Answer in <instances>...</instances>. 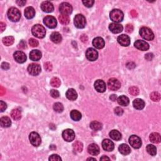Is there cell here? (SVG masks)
I'll return each instance as SVG.
<instances>
[{
  "mask_svg": "<svg viewBox=\"0 0 161 161\" xmlns=\"http://www.w3.org/2000/svg\"><path fill=\"white\" fill-rule=\"evenodd\" d=\"M32 33L35 37L38 38H44L46 34L45 28L41 25L37 24L32 27Z\"/></svg>",
  "mask_w": 161,
  "mask_h": 161,
  "instance_id": "1",
  "label": "cell"
},
{
  "mask_svg": "<svg viewBox=\"0 0 161 161\" xmlns=\"http://www.w3.org/2000/svg\"><path fill=\"white\" fill-rule=\"evenodd\" d=\"M110 19L115 23H119L122 21L124 18L123 12L119 9L113 10L110 13Z\"/></svg>",
  "mask_w": 161,
  "mask_h": 161,
  "instance_id": "2",
  "label": "cell"
},
{
  "mask_svg": "<svg viewBox=\"0 0 161 161\" xmlns=\"http://www.w3.org/2000/svg\"><path fill=\"white\" fill-rule=\"evenodd\" d=\"M139 33H140V36L146 40L151 41L154 38V34L153 32L148 27H144L141 28Z\"/></svg>",
  "mask_w": 161,
  "mask_h": 161,
  "instance_id": "3",
  "label": "cell"
},
{
  "mask_svg": "<svg viewBox=\"0 0 161 161\" xmlns=\"http://www.w3.org/2000/svg\"><path fill=\"white\" fill-rule=\"evenodd\" d=\"M8 18L13 22H16L19 21L21 18V13L20 11L16 8L12 7L8 11Z\"/></svg>",
  "mask_w": 161,
  "mask_h": 161,
  "instance_id": "4",
  "label": "cell"
},
{
  "mask_svg": "<svg viewBox=\"0 0 161 161\" xmlns=\"http://www.w3.org/2000/svg\"><path fill=\"white\" fill-rule=\"evenodd\" d=\"M74 23L75 26L77 28H84L86 24V20L83 15L78 14L74 17Z\"/></svg>",
  "mask_w": 161,
  "mask_h": 161,
  "instance_id": "5",
  "label": "cell"
},
{
  "mask_svg": "<svg viewBox=\"0 0 161 161\" xmlns=\"http://www.w3.org/2000/svg\"><path fill=\"white\" fill-rule=\"evenodd\" d=\"M27 70L32 76H37L41 72V67L38 64L32 63L28 66Z\"/></svg>",
  "mask_w": 161,
  "mask_h": 161,
  "instance_id": "6",
  "label": "cell"
},
{
  "mask_svg": "<svg viewBox=\"0 0 161 161\" xmlns=\"http://www.w3.org/2000/svg\"><path fill=\"white\" fill-rule=\"evenodd\" d=\"M59 11L62 15H69L73 12V6L69 3L64 2L60 4L59 6Z\"/></svg>",
  "mask_w": 161,
  "mask_h": 161,
  "instance_id": "7",
  "label": "cell"
},
{
  "mask_svg": "<svg viewBox=\"0 0 161 161\" xmlns=\"http://www.w3.org/2000/svg\"><path fill=\"white\" fill-rule=\"evenodd\" d=\"M29 140L32 145L35 147H38L41 144V138L40 135L37 132H32L29 135Z\"/></svg>",
  "mask_w": 161,
  "mask_h": 161,
  "instance_id": "8",
  "label": "cell"
},
{
  "mask_svg": "<svg viewBox=\"0 0 161 161\" xmlns=\"http://www.w3.org/2000/svg\"><path fill=\"white\" fill-rule=\"evenodd\" d=\"M129 143L132 147L134 149H139L142 146V140L140 138L135 135L130 136L129 138Z\"/></svg>",
  "mask_w": 161,
  "mask_h": 161,
  "instance_id": "9",
  "label": "cell"
},
{
  "mask_svg": "<svg viewBox=\"0 0 161 161\" xmlns=\"http://www.w3.org/2000/svg\"><path fill=\"white\" fill-rule=\"evenodd\" d=\"M44 23L49 28H54L57 25L55 18L52 16H45L44 18Z\"/></svg>",
  "mask_w": 161,
  "mask_h": 161,
  "instance_id": "10",
  "label": "cell"
},
{
  "mask_svg": "<svg viewBox=\"0 0 161 161\" xmlns=\"http://www.w3.org/2000/svg\"><path fill=\"white\" fill-rule=\"evenodd\" d=\"M108 88L112 91H116L121 87L120 82L116 78H111L108 81Z\"/></svg>",
  "mask_w": 161,
  "mask_h": 161,
  "instance_id": "11",
  "label": "cell"
},
{
  "mask_svg": "<svg viewBox=\"0 0 161 161\" xmlns=\"http://www.w3.org/2000/svg\"><path fill=\"white\" fill-rule=\"evenodd\" d=\"M86 57L90 61H95L98 57V53L95 49L89 48L86 52Z\"/></svg>",
  "mask_w": 161,
  "mask_h": 161,
  "instance_id": "12",
  "label": "cell"
},
{
  "mask_svg": "<svg viewBox=\"0 0 161 161\" xmlns=\"http://www.w3.org/2000/svg\"><path fill=\"white\" fill-rule=\"evenodd\" d=\"M62 137L64 140L70 142H72L75 138L74 132L71 129H66L62 132Z\"/></svg>",
  "mask_w": 161,
  "mask_h": 161,
  "instance_id": "13",
  "label": "cell"
},
{
  "mask_svg": "<svg viewBox=\"0 0 161 161\" xmlns=\"http://www.w3.org/2000/svg\"><path fill=\"white\" fill-rule=\"evenodd\" d=\"M14 59L17 62L22 64L27 60V56L25 53L21 51H16L13 54Z\"/></svg>",
  "mask_w": 161,
  "mask_h": 161,
  "instance_id": "14",
  "label": "cell"
},
{
  "mask_svg": "<svg viewBox=\"0 0 161 161\" xmlns=\"http://www.w3.org/2000/svg\"><path fill=\"white\" fill-rule=\"evenodd\" d=\"M118 42L119 44L123 46V47H128L130 44V38L128 36V35L125 34H122L120 35V36L117 38Z\"/></svg>",
  "mask_w": 161,
  "mask_h": 161,
  "instance_id": "15",
  "label": "cell"
},
{
  "mask_svg": "<svg viewBox=\"0 0 161 161\" xmlns=\"http://www.w3.org/2000/svg\"><path fill=\"white\" fill-rule=\"evenodd\" d=\"M135 47L142 51H146L149 49V45L144 40H138L134 43Z\"/></svg>",
  "mask_w": 161,
  "mask_h": 161,
  "instance_id": "16",
  "label": "cell"
},
{
  "mask_svg": "<svg viewBox=\"0 0 161 161\" xmlns=\"http://www.w3.org/2000/svg\"><path fill=\"white\" fill-rule=\"evenodd\" d=\"M95 88L99 92H104L106 89V84L103 80L98 79L95 83Z\"/></svg>",
  "mask_w": 161,
  "mask_h": 161,
  "instance_id": "17",
  "label": "cell"
},
{
  "mask_svg": "<svg viewBox=\"0 0 161 161\" xmlns=\"http://www.w3.org/2000/svg\"><path fill=\"white\" fill-rule=\"evenodd\" d=\"M41 9L43 12L46 13H51L54 10V7L52 3L50 1H44L41 4Z\"/></svg>",
  "mask_w": 161,
  "mask_h": 161,
  "instance_id": "18",
  "label": "cell"
},
{
  "mask_svg": "<svg viewBox=\"0 0 161 161\" xmlns=\"http://www.w3.org/2000/svg\"><path fill=\"white\" fill-rule=\"evenodd\" d=\"M102 147L105 151L108 152H111L113 151L114 148L113 142L109 140V139H105V140H103Z\"/></svg>",
  "mask_w": 161,
  "mask_h": 161,
  "instance_id": "19",
  "label": "cell"
},
{
  "mask_svg": "<svg viewBox=\"0 0 161 161\" xmlns=\"http://www.w3.org/2000/svg\"><path fill=\"white\" fill-rule=\"evenodd\" d=\"M109 29L113 34H119L123 31V27L119 23H112L110 25Z\"/></svg>",
  "mask_w": 161,
  "mask_h": 161,
  "instance_id": "20",
  "label": "cell"
},
{
  "mask_svg": "<svg viewBox=\"0 0 161 161\" xmlns=\"http://www.w3.org/2000/svg\"><path fill=\"white\" fill-rule=\"evenodd\" d=\"M92 45L95 48L98 49H103L105 47V40L101 37H96L92 40Z\"/></svg>",
  "mask_w": 161,
  "mask_h": 161,
  "instance_id": "21",
  "label": "cell"
},
{
  "mask_svg": "<svg viewBox=\"0 0 161 161\" xmlns=\"http://www.w3.org/2000/svg\"><path fill=\"white\" fill-rule=\"evenodd\" d=\"M88 151L92 156H97L99 153V147L96 144H91L88 146Z\"/></svg>",
  "mask_w": 161,
  "mask_h": 161,
  "instance_id": "22",
  "label": "cell"
},
{
  "mask_svg": "<svg viewBox=\"0 0 161 161\" xmlns=\"http://www.w3.org/2000/svg\"><path fill=\"white\" fill-rule=\"evenodd\" d=\"M42 57V53L38 50H33L30 53V59L33 61H38Z\"/></svg>",
  "mask_w": 161,
  "mask_h": 161,
  "instance_id": "23",
  "label": "cell"
},
{
  "mask_svg": "<svg viewBox=\"0 0 161 161\" xmlns=\"http://www.w3.org/2000/svg\"><path fill=\"white\" fill-rule=\"evenodd\" d=\"M66 96L68 99L71 100V101H74L77 98V93L75 89L71 88L67 91Z\"/></svg>",
  "mask_w": 161,
  "mask_h": 161,
  "instance_id": "24",
  "label": "cell"
},
{
  "mask_svg": "<svg viewBox=\"0 0 161 161\" xmlns=\"http://www.w3.org/2000/svg\"><path fill=\"white\" fill-rule=\"evenodd\" d=\"M24 15H25V16L27 19L33 18L35 15V9L32 6L27 7V8L25 10Z\"/></svg>",
  "mask_w": 161,
  "mask_h": 161,
  "instance_id": "25",
  "label": "cell"
},
{
  "mask_svg": "<svg viewBox=\"0 0 161 161\" xmlns=\"http://www.w3.org/2000/svg\"><path fill=\"white\" fill-rule=\"evenodd\" d=\"M51 40L55 44H59L62 41V38L59 32H54L51 35Z\"/></svg>",
  "mask_w": 161,
  "mask_h": 161,
  "instance_id": "26",
  "label": "cell"
},
{
  "mask_svg": "<svg viewBox=\"0 0 161 161\" xmlns=\"http://www.w3.org/2000/svg\"><path fill=\"white\" fill-rule=\"evenodd\" d=\"M119 150L120 152L121 153V154L123 155H128L129 153L131 152V149L130 148V147L128 146L127 144H121L119 147Z\"/></svg>",
  "mask_w": 161,
  "mask_h": 161,
  "instance_id": "27",
  "label": "cell"
},
{
  "mask_svg": "<svg viewBox=\"0 0 161 161\" xmlns=\"http://www.w3.org/2000/svg\"><path fill=\"white\" fill-rule=\"evenodd\" d=\"M133 106L135 109L142 110L145 106V102L140 98L135 99L133 101Z\"/></svg>",
  "mask_w": 161,
  "mask_h": 161,
  "instance_id": "28",
  "label": "cell"
},
{
  "mask_svg": "<svg viewBox=\"0 0 161 161\" xmlns=\"http://www.w3.org/2000/svg\"><path fill=\"white\" fill-rule=\"evenodd\" d=\"M0 124L3 128H8L12 125V121L8 116H3L0 119Z\"/></svg>",
  "mask_w": 161,
  "mask_h": 161,
  "instance_id": "29",
  "label": "cell"
},
{
  "mask_svg": "<svg viewBox=\"0 0 161 161\" xmlns=\"http://www.w3.org/2000/svg\"><path fill=\"white\" fill-rule=\"evenodd\" d=\"M118 103L121 106H127L130 103L129 101V99H128V97L127 96H125L124 95L122 96H120V97L118 98Z\"/></svg>",
  "mask_w": 161,
  "mask_h": 161,
  "instance_id": "30",
  "label": "cell"
},
{
  "mask_svg": "<svg viewBox=\"0 0 161 161\" xmlns=\"http://www.w3.org/2000/svg\"><path fill=\"white\" fill-rule=\"evenodd\" d=\"M150 140L153 144H159L161 141L160 135L159 134L156 133V132H153V133L150 135Z\"/></svg>",
  "mask_w": 161,
  "mask_h": 161,
  "instance_id": "31",
  "label": "cell"
},
{
  "mask_svg": "<svg viewBox=\"0 0 161 161\" xmlns=\"http://www.w3.org/2000/svg\"><path fill=\"white\" fill-rule=\"evenodd\" d=\"M109 135L111 138H112L113 140L116 141H119L121 140V134H120V132L116 130H113L111 131L110 132Z\"/></svg>",
  "mask_w": 161,
  "mask_h": 161,
  "instance_id": "32",
  "label": "cell"
},
{
  "mask_svg": "<svg viewBox=\"0 0 161 161\" xmlns=\"http://www.w3.org/2000/svg\"><path fill=\"white\" fill-rule=\"evenodd\" d=\"M71 118L74 121H79L82 118L81 113L77 110H72L70 113Z\"/></svg>",
  "mask_w": 161,
  "mask_h": 161,
  "instance_id": "33",
  "label": "cell"
},
{
  "mask_svg": "<svg viewBox=\"0 0 161 161\" xmlns=\"http://www.w3.org/2000/svg\"><path fill=\"white\" fill-rule=\"evenodd\" d=\"M11 116H12V119L13 120H20L21 117V111L18 108L13 110L12 113H11Z\"/></svg>",
  "mask_w": 161,
  "mask_h": 161,
  "instance_id": "34",
  "label": "cell"
},
{
  "mask_svg": "<svg viewBox=\"0 0 161 161\" xmlns=\"http://www.w3.org/2000/svg\"><path fill=\"white\" fill-rule=\"evenodd\" d=\"M103 127L102 124L98 121H93L90 123V128L95 131H98L101 130Z\"/></svg>",
  "mask_w": 161,
  "mask_h": 161,
  "instance_id": "35",
  "label": "cell"
},
{
  "mask_svg": "<svg viewBox=\"0 0 161 161\" xmlns=\"http://www.w3.org/2000/svg\"><path fill=\"white\" fill-rule=\"evenodd\" d=\"M146 150H147V152H148L149 154H150L151 156H154L156 155L157 149L153 145H151V144L148 145L147 146Z\"/></svg>",
  "mask_w": 161,
  "mask_h": 161,
  "instance_id": "36",
  "label": "cell"
},
{
  "mask_svg": "<svg viewBox=\"0 0 161 161\" xmlns=\"http://www.w3.org/2000/svg\"><path fill=\"white\" fill-rule=\"evenodd\" d=\"M14 40H15V39H14L13 37L8 36L3 38V43L6 46H10L13 44Z\"/></svg>",
  "mask_w": 161,
  "mask_h": 161,
  "instance_id": "37",
  "label": "cell"
},
{
  "mask_svg": "<svg viewBox=\"0 0 161 161\" xmlns=\"http://www.w3.org/2000/svg\"><path fill=\"white\" fill-rule=\"evenodd\" d=\"M59 20L60 23H61L62 25H65L69 23L70 21V18H69V15H62V14L59 15Z\"/></svg>",
  "mask_w": 161,
  "mask_h": 161,
  "instance_id": "38",
  "label": "cell"
},
{
  "mask_svg": "<svg viewBox=\"0 0 161 161\" xmlns=\"http://www.w3.org/2000/svg\"><path fill=\"white\" fill-rule=\"evenodd\" d=\"M73 148L75 151L77 152H81L83 149V144L79 141H77L74 143Z\"/></svg>",
  "mask_w": 161,
  "mask_h": 161,
  "instance_id": "39",
  "label": "cell"
},
{
  "mask_svg": "<svg viewBox=\"0 0 161 161\" xmlns=\"http://www.w3.org/2000/svg\"><path fill=\"white\" fill-rule=\"evenodd\" d=\"M53 108L57 113H62L64 111V106L60 103H55L53 105Z\"/></svg>",
  "mask_w": 161,
  "mask_h": 161,
  "instance_id": "40",
  "label": "cell"
},
{
  "mask_svg": "<svg viewBox=\"0 0 161 161\" xmlns=\"http://www.w3.org/2000/svg\"><path fill=\"white\" fill-rule=\"evenodd\" d=\"M51 84L54 88H59L61 84V82L58 77H53L51 81Z\"/></svg>",
  "mask_w": 161,
  "mask_h": 161,
  "instance_id": "41",
  "label": "cell"
},
{
  "mask_svg": "<svg viewBox=\"0 0 161 161\" xmlns=\"http://www.w3.org/2000/svg\"><path fill=\"white\" fill-rule=\"evenodd\" d=\"M151 99L153 101L157 102L160 99V95L158 92H153L151 94Z\"/></svg>",
  "mask_w": 161,
  "mask_h": 161,
  "instance_id": "42",
  "label": "cell"
},
{
  "mask_svg": "<svg viewBox=\"0 0 161 161\" xmlns=\"http://www.w3.org/2000/svg\"><path fill=\"white\" fill-rule=\"evenodd\" d=\"M128 91H129V93L132 96H137L139 94V89L137 87H131Z\"/></svg>",
  "mask_w": 161,
  "mask_h": 161,
  "instance_id": "43",
  "label": "cell"
},
{
  "mask_svg": "<svg viewBox=\"0 0 161 161\" xmlns=\"http://www.w3.org/2000/svg\"><path fill=\"white\" fill-rule=\"evenodd\" d=\"M83 3L85 6L88 7V8H90L94 5L95 1H93V0H86V1H83Z\"/></svg>",
  "mask_w": 161,
  "mask_h": 161,
  "instance_id": "44",
  "label": "cell"
},
{
  "mask_svg": "<svg viewBox=\"0 0 161 161\" xmlns=\"http://www.w3.org/2000/svg\"><path fill=\"white\" fill-rule=\"evenodd\" d=\"M29 44L32 47H37L38 45V42L35 38H30L29 40Z\"/></svg>",
  "mask_w": 161,
  "mask_h": 161,
  "instance_id": "45",
  "label": "cell"
},
{
  "mask_svg": "<svg viewBox=\"0 0 161 161\" xmlns=\"http://www.w3.org/2000/svg\"><path fill=\"white\" fill-rule=\"evenodd\" d=\"M51 95L53 98H57L59 97L60 94H59V92L57 90H55V89H52L51 91Z\"/></svg>",
  "mask_w": 161,
  "mask_h": 161,
  "instance_id": "46",
  "label": "cell"
},
{
  "mask_svg": "<svg viewBox=\"0 0 161 161\" xmlns=\"http://www.w3.org/2000/svg\"><path fill=\"white\" fill-rule=\"evenodd\" d=\"M114 113L118 116H121L123 113V110L120 107H116V108H114Z\"/></svg>",
  "mask_w": 161,
  "mask_h": 161,
  "instance_id": "47",
  "label": "cell"
},
{
  "mask_svg": "<svg viewBox=\"0 0 161 161\" xmlns=\"http://www.w3.org/2000/svg\"><path fill=\"white\" fill-rule=\"evenodd\" d=\"M49 160H58V161H60L62 160V159L60 158V157L59 156H58L57 154H52L51 156H50Z\"/></svg>",
  "mask_w": 161,
  "mask_h": 161,
  "instance_id": "48",
  "label": "cell"
},
{
  "mask_svg": "<svg viewBox=\"0 0 161 161\" xmlns=\"http://www.w3.org/2000/svg\"><path fill=\"white\" fill-rule=\"evenodd\" d=\"M134 30V26L132 25V24H128L126 25V27H125V31H126L127 33L130 34L132 33V32Z\"/></svg>",
  "mask_w": 161,
  "mask_h": 161,
  "instance_id": "49",
  "label": "cell"
},
{
  "mask_svg": "<svg viewBox=\"0 0 161 161\" xmlns=\"http://www.w3.org/2000/svg\"><path fill=\"white\" fill-rule=\"evenodd\" d=\"M44 68L46 71H51L52 70V65L51 62H47L44 64Z\"/></svg>",
  "mask_w": 161,
  "mask_h": 161,
  "instance_id": "50",
  "label": "cell"
},
{
  "mask_svg": "<svg viewBox=\"0 0 161 161\" xmlns=\"http://www.w3.org/2000/svg\"><path fill=\"white\" fill-rule=\"evenodd\" d=\"M7 108V105L5 102H3V101H0V110H1V112H3Z\"/></svg>",
  "mask_w": 161,
  "mask_h": 161,
  "instance_id": "51",
  "label": "cell"
},
{
  "mask_svg": "<svg viewBox=\"0 0 161 161\" xmlns=\"http://www.w3.org/2000/svg\"><path fill=\"white\" fill-rule=\"evenodd\" d=\"M18 48L20 49H25V48H26V43L24 41L21 40V41L20 42V44H19L18 46Z\"/></svg>",
  "mask_w": 161,
  "mask_h": 161,
  "instance_id": "52",
  "label": "cell"
},
{
  "mask_svg": "<svg viewBox=\"0 0 161 161\" xmlns=\"http://www.w3.org/2000/svg\"><path fill=\"white\" fill-rule=\"evenodd\" d=\"M153 53H147L145 56V59H147V60H151L153 59Z\"/></svg>",
  "mask_w": 161,
  "mask_h": 161,
  "instance_id": "53",
  "label": "cell"
},
{
  "mask_svg": "<svg viewBox=\"0 0 161 161\" xmlns=\"http://www.w3.org/2000/svg\"><path fill=\"white\" fill-rule=\"evenodd\" d=\"M1 68L3 69H5V70H8L10 68V65L7 62H3L1 64Z\"/></svg>",
  "mask_w": 161,
  "mask_h": 161,
  "instance_id": "54",
  "label": "cell"
},
{
  "mask_svg": "<svg viewBox=\"0 0 161 161\" xmlns=\"http://www.w3.org/2000/svg\"><path fill=\"white\" fill-rule=\"evenodd\" d=\"M81 40H82V42L85 43V42H88V37L86 36V35H83L81 37Z\"/></svg>",
  "mask_w": 161,
  "mask_h": 161,
  "instance_id": "55",
  "label": "cell"
},
{
  "mask_svg": "<svg viewBox=\"0 0 161 161\" xmlns=\"http://www.w3.org/2000/svg\"><path fill=\"white\" fill-rule=\"evenodd\" d=\"M16 3L18 6H23L26 4V1H22V0H20V1H17Z\"/></svg>",
  "mask_w": 161,
  "mask_h": 161,
  "instance_id": "56",
  "label": "cell"
},
{
  "mask_svg": "<svg viewBox=\"0 0 161 161\" xmlns=\"http://www.w3.org/2000/svg\"><path fill=\"white\" fill-rule=\"evenodd\" d=\"M0 28H1V32H3L6 28V24L3 22L0 23Z\"/></svg>",
  "mask_w": 161,
  "mask_h": 161,
  "instance_id": "57",
  "label": "cell"
},
{
  "mask_svg": "<svg viewBox=\"0 0 161 161\" xmlns=\"http://www.w3.org/2000/svg\"><path fill=\"white\" fill-rule=\"evenodd\" d=\"M110 160V159L109 158V157H108L106 156H103L101 157V158H100V160Z\"/></svg>",
  "mask_w": 161,
  "mask_h": 161,
  "instance_id": "58",
  "label": "cell"
},
{
  "mask_svg": "<svg viewBox=\"0 0 161 161\" xmlns=\"http://www.w3.org/2000/svg\"><path fill=\"white\" fill-rule=\"evenodd\" d=\"M130 13H131V15L133 16V17H136V16H137V12H136L135 10L131 11Z\"/></svg>",
  "mask_w": 161,
  "mask_h": 161,
  "instance_id": "59",
  "label": "cell"
},
{
  "mask_svg": "<svg viewBox=\"0 0 161 161\" xmlns=\"http://www.w3.org/2000/svg\"><path fill=\"white\" fill-rule=\"evenodd\" d=\"M110 99L112 100V101H116V98H117L116 95H112V96H110Z\"/></svg>",
  "mask_w": 161,
  "mask_h": 161,
  "instance_id": "60",
  "label": "cell"
},
{
  "mask_svg": "<svg viewBox=\"0 0 161 161\" xmlns=\"http://www.w3.org/2000/svg\"><path fill=\"white\" fill-rule=\"evenodd\" d=\"M87 160H96V159H94V158H88Z\"/></svg>",
  "mask_w": 161,
  "mask_h": 161,
  "instance_id": "61",
  "label": "cell"
}]
</instances>
